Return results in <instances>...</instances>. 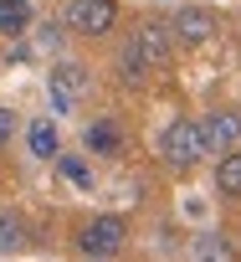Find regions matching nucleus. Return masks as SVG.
I'll list each match as a JSON object with an SVG mask.
<instances>
[{"label":"nucleus","mask_w":241,"mask_h":262,"mask_svg":"<svg viewBox=\"0 0 241 262\" xmlns=\"http://www.w3.org/2000/svg\"><path fill=\"white\" fill-rule=\"evenodd\" d=\"M215 190L221 195H241V149H226V160L215 165Z\"/></svg>","instance_id":"obj_11"},{"label":"nucleus","mask_w":241,"mask_h":262,"mask_svg":"<svg viewBox=\"0 0 241 262\" xmlns=\"http://www.w3.org/2000/svg\"><path fill=\"white\" fill-rule=\"evenodd\" d=\"M118 21V0H72L67 6V31L77 36H108Z\"/></svg>","instance_id":"obj_3"},{"label":"nucleus","mask_w":241,"mask_h":262,"mask_svg":"<svg viewBox=\"0 0 241 262\" xmlns=\"http://www.w3.org/2000/svg\"><path fill=\"white\" fill-rule=\"evenodd\" d=\"M57 165H62V175H67L72 185H92V170H87L77 155H57Z\"/></svg>","instance_id":"obj_15"},{"label":"nucleus","mask_w":241,"mask_h":262,"mask_svg":"<svg viewBox=\"0 0 241 262\" xmlns=\"http://www.w3.org/2000/svg\"><path fill=\"white\" fill-rule=\"evenodd\" d=\"M26 26H31V6H26V0H0V31L21 36Z\"/></svg>","instance_id":"obj_12"},{"label":"nucleus","mask_w":241,"mask_h":262,"mask_svg":"<svg viewBox=\"0 0 241 262\" xmlns=\"http://www.w3.org/2000/svg\"><path fill=\"white\" fill-rule=\"evenodd\" d=\"M134 52H139V62L154 72V67L170 62V52H175V31H170L164 21H144V26L134 31Z\"/></svg>","instance_id":"obj_6"},{"label":"nucleus","mask_w":241,"mask_h":262,"mask_svg":"<svg viewBox=\"0 0 241 262\" xmlns=\"http://www.w3.org/2000/svg\"><path fill=\"white\" fill-rule=\"evenodd\" d=\"M118 77H124V82H144V77H149V67L139 62V52H134V41H129L124 52H118Z\"/></svg>","instance_id":"obj_14"},{"label":"nucleus","mask_w":241,"mask_h":262,"mask_svg":"<svg viewBox=\"0 0 241 262\" xmlns=\"http://www.w3.org/2000/svg\"><path fill=\"white\" fill-rule=\"evenodd\" d=\"M180 41H190V47H200V41H210L215 36V16L205 11V6H180L175 11V26H170Z\"/></svg>","instance_id":"obj_7"},{"label":"nucleus","mask_w":241,"mask_h":262,"mask_svg":"<svg viewBox=\"0 0 241 262\" xmlns=\"http://www.w3.org/2000/svg\"><path fill=\"white\" fill-rule=\"evenodd\" d=\"M26 144H31V155H36V160H57V155H62V139H57L52 118H36V123L26 128Z\"/></svg>","instance_id":"obj_9"},{"label":"nucleus","mask_w":241,"mask_h":262,"mask_svg":"<svg viewBox=\"0 0 241 262\" xmlns=\"http://www.w3.org/2000/svg\"><path fill=\"white\" fill-rule=\"evenodd\" d=\"M46 88H52V108L72 113V108L87 98L92 77H87V67H77V62H57V67H52V77H46Z\"/></svg>","instance_id":"obj_4"},{"label":"nucleus","mask_w":241,"mask_h":262,"mask_svg":"<svg viewBox=\"0 0 241 262\" xmlns=\"http://www.w3.org/2000/svg\"><path fill=\"white\" fill-rule=\"evenodd\" d=\"M124 242H129V221H124V216H92V221L77 231V247H82L87 257H118Z\"/></svg>","instance_id":"obj_2"},{"label":"nucleus","mask_w":241,"mask_h":262,"mask_svg":"<svg viewBox=\"0 0 241 262\" xmlns=\"http://www.w3.org/2000/svg\"><path fill=\"white\" fill-rule=\"evenodd\" d=\"M190 252H195V262H236V252H231V242L221 231H200Z\"/></svg>","instance_id":"obj_10"},{"label":"nucleus","mask_w":241,"mask_h":262,"mask_svg":"<svg viewBox=\"0 0 241 262\" xmlns=\"http://www.w3.org/2000/svg\"><path fill=\"white\" fill-rule=\"evenodd\" d=\"M200 144H205V155H226V149H236V144H241V113H236V108H215V113H205V118H200Z\"/></svg>","instance_id":"obj_5"},{"label":"nucleus","mask_w":241,"mask_h":262,"mask_svg":"<svg viewBox=\"0 0 241 262\" xmlns=\"http://www.w3.org/2000/svg\"><path fill=\"white\" fill-rule=\"evenodd\" d=\"M82 149L87 155H118V149H124V128H118L113 118H92L82 128Z\"/></svg>","instance_id":"obj_8"},{"label":"nucleus","mask_w":241,"mask_h":262,"mask_svg":"<svg viewBox=\"0 0 241 262\" xmlns=\"http://www.w3.org/2000/svg\"><path fill=\"white\" fill-rule=\"evenodd\" d=\"M11 128H16V113H11L6 103H0V144H6V139H11Z\"/></svg>","instance_id":"obj_16"},{"label":"nucleus","mask_w":241,"mask_h":262,"mask_svg":"<svg viewBox=\"0 0 241 262\" xmlns=\"http://www.w3.org/2000/svg\"><path fill=\"white\" fill-rule=\"evenodd\" d=\"M21 247H26V226L11 211H0V252H21Z\"/></svg>","instance_id":"obj_13"},{"label":"nucleus","mask_w":241,"mask_h":262,"mask_svg":"<svg viewBox=\"0 0 241 262\" xmlns=\"http://www.w3.org/2000/svg\"><path fill=\"white\" fill-rule=\"evenodd\" d=\"M159 160L170 170H195L205 160V144H200V123L195 118H175L164 134H159Z\"/></svg>","instance_id":"obj_1"}]
</instances>
